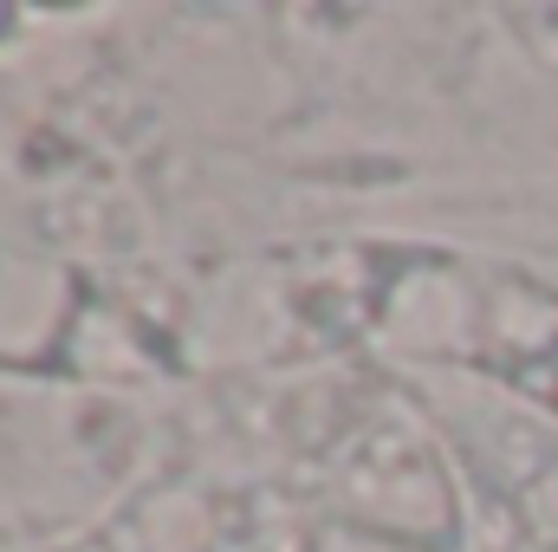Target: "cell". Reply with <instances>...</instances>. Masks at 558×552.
Segmentation results:
<instances>
[{
	"label": "cell",
	"mask_w": 558,
	"mask_h": 552,
	"mask_svg": "<svg viewBox=\"0 0 558 552\" xmlns=\"http://www.w3.org/2000/svg\"><path fill=\"white\" fill-rule=\"evenodd\" d=\"M7 26H13V7H7V0H0V33H7Z\"/></svg>",
	"instance_id": "obj_1"
}]
</instances>
